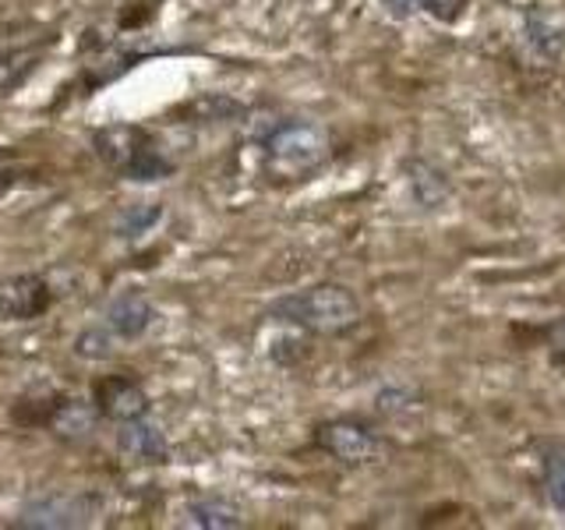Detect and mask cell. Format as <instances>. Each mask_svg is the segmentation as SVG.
<instances>
[{
  "mask_svg": "<svg viewBox=\"0 0 565 530\" xmlns=\"http://www.w3.org/2000/svg\"><path fill=\"white\" fill-rule=\"evenodd\" d=\"M273 318L311 336H340L361 322V300L343 283H315L308 290L279 297L273 305Z\"/></svg>",
  "mask_w": 565,
  "mask_h": 530,
  "instance_id": "1",
  "label": "cell"
},
{
  "mask_svg": "<svg viewBox=\"0 0 565 530\" xmlns=\"http://www.w3.org/2000/svg\"><path fill=\"white\" fill-rule=\"evenodd\" d=\"M262 149L269 177H276V181H297V177H308L332 156V138L322 124L282 120L265 131Z\"/></svg>",
  "mask_w": 565,
  "mask_h": 530,
  "instance_id": "2",
  "label": "cell"
},
{
  "mask_svg": "<svg viewBox=\"0 0 565 530\" xmlns=\"http://www.w3.org/2000/svg\"><path fill=\"white\" fill-rule=\"evenodd\" d=\"M93 149L106 167L124 173L128 181H163L173 173V163L163 156V149L156 146V138L131 124H110L93 135Z\"/></svg>",
  "mask_w": 565,
  "mask_h": 530,
  "instance_id": "3",
  "label": "cell"
},
{
  "mask_svg": "<svg viewBox=\"0 0 565 530\" xmlns=\"http://www.w3.org/2000/svg\"><path fill=\"white\" fill-rule=\"evenodd\" d=\"M315 446L326 449L332 459H340V464H347V467H367V464H379V459L385 456L382 438L371 432L367 424L347 421V417L318 424Z\"/></svg>",
  "mask_w": 565,
  "mask_h": 530,
  "instance_id": "4",
  "label": "cell"
},
{
  "mask_svg": "<svg viewBox=\"0 0 565 530\" xmlns=\"http://www.w3.org/2000/svg\"><path fill=\"white\" fill-rule=\"evenodd\" d=\"M93 517V499L85 495H50V499H35L22 509V517L14 527H32V530H64V527H82Z\"/></svg>",
  "mask_w": 565,
  "mask_h": 530,
  "instance_id": "5",
  "label": "cell"
},
{
  "mask_svg": "<svg viewBox=\"0 0 565 530\" xmlns=\"http://www.w3.org/2000/svg\"><path fill=\"white\" fill-rule=\"evenodd\" d=\"M50 305H53V290L40 273L11 276L0 283V318H8V322L40 318Z\"/></svg>",
  "mask_w": 565,
  "mask_h": 530,
  "instance_id": "6",
  "label": "cell"
},
{
  "mask_svg": "<svg viewBox=\"0 0 565 530\" xmlns=\"http://www.w3.org/2000/svg\"><path fill=\"white\" fill-rule=\"evenodd\" d=\"M93 400L99 406V414L117 421V424L149 414V393L135 379H128V375H110V379L96 382Z\"/></svg>",
  "mask_w": 565,
  "mask_h": 530,
  "instance_id": "7",
  "label": "cell"
},
{
  "mask_svg": "<svg viewBox=\"0 0 565 530\" xmlns=\"http://www.w3.org/2000/svg\"><path fill=\"white\" fill-rule=\"evenodd\" d=\"M99 406L96 400H82V396H53L50 403V417L43 428H50L57 438H88L99 424Z\"/></svg>",
  "mask_w": 565,
  "mask_h": 530,
  "instance_id": "8",
  "label": "cell"
},
{
  "mask_svg": "<svg viewBox=\"0 0 565 530\" xmlns=\"http://www.w3.org/2000/svg\"><path fill=\"white\" fill-rule=\"evenodd\" d=\"M117 449L128 456L131 464H163V459L170 456L163 428H159V424H152V421H146V417L120 421Z\"/></svg>",
  "mask_w": 565,
  "mask_h": 530,
  "instance_id": "9",
  "label": "cell"
},
{
  "mask_svg": "<svg viewBox=\"0 0 565 530\" xmlns=\"http://www.w3.org/2000/svg\"><path fill=\"white\" fill-rule=\"evenodd\" d=\"M156 318V308L149 305L146 294L138 290H124L110 300V308H106V326L117 332V340H141V336L149 332Z\"/></svg>",
  "mask_w": 565,
  "mask_h": 530,
  "instance_id": "10",
  "label": "cell"
},
{
  "mask_svg": "<svg viewBox=\"0 0 565 530\" xmlns=\"http://www.w3.org/2000/svg\"><path fill=\"white\" fill-rule=\"evenodd\" d=\"M403 173H406V188H411L414 202L420 209H441L449 199H452V184L449 177L441 173L438 167L424 163V159H406L403 163Z\"/></svg>",
  "mask_w": 565,
  "mask_h": 530,
  "instance_id": "11",
  "label": "cell"
},
{
  "mask_svg": "<svg viewBox=\"0 0 565 530\" xmlns=\"http://www.w3.org/2000/svg\"><path fill=\"white\" fill-rule=\"evenodd\" d=\"M184 523L205 527V530H237V527H244V517L234 502L209 495V499H191L184 506Z\"/></svg>",
  "mask_w": 565,
  "mask_h": 530,
  "instance_id": "12",
  "label": "cell"
},
{
  "mask_svg": "<svg viewBox=\"0 0 565 530\" xmlns=\"http://www.w3.org/2000/svg\"><path fill=\"white\" fill-rule=\"evenodd\" d=\"M35 64H40L35 50H0V96L14 93L35 71Z\"/></svg>",
  "mask_w": 565,
  "mask_h": 530,
  "instance_id": "13",
  "label": "cell"
},
{
  "mask_svg": "<svg viewBox=\"0 0 565 530\" xmlns=\"http://www.w3.org/2000/svg\"><path fill=\"white\" fill-rule=\"evenodd\" d=\"M117 332L110 326H88L75 336V353L85 361H110Z\"/></svg>",
  "mask_w": 565,
  "mask_h": 530,
  "instance_id": "14",
  "label": "cell"
},
{
  "mask_svg": "<svg viewBox=\"0 0 565 530\" xmlns=\"http://www.w3.org/2000/svg\"><path fill=\"white\" fill-rule=\"evenodd\" d=\"M544 491L558 512H565V449L544 453Z\"/></svg>",
  "mask_w": 565,
  "mask_h": 530,
  "instance_id": "15",
  "label": "cell"
},
{
  "mask_svg": "<svg viewBox=\"0 0 565 530\" xmlns=\"http://www.w3.org/2000/svg\"><path fill=\"white\" fill-rule=\"evenodd\" d=\"M467 4H470V0H420V11H428L431 18H438V22L452 25V22L463 18Z\"/></svg>",
  "mask_w": 565,
  "mask_h": 530,
  "instance_id": "16",
  "label": "cell"
},
{
  "mask_svg": "<svg viewBox=\"0 0 565 530\" xmlns=\"http://www.w3.org/2000/svg\"><path fill=\"white\" fill-rule=\"evenodd\" d=\"M406 400H411V393L406 389H385V393L379 396V411L382 414H396L406 406Z\"/></svg>",
  "mask_w": 565,
  "mask_h": 530,
  "instance_id": "17",
  "label": "cell"
},
{
  "mask_svg": "<svg viewBox=\"0 0 565 530\" xmlns=\"http://www.w3.org/2000/svg\"><path fill=\"white\" fill-rule=\"evenodd\" d=\"M382 8L393 14L396 22H406V18L420 11V0H382Z\"/></svg>",
  "mask_w": 565,
  "mask_h": 530,
  "instance_id": "18",
  "label": "cell"
},
{
  "mask_svg": "<svg viewBox=\"0 0 565 530\" xmlns=\"http://www.w3.org/2000/svg\"><path fill=\"white\" fill-rule=\"evenodd\" d=\"M547 340H552V350H555L558 358L565 361V318H562V322H555V326H552V332H547Z\"/></svg>",
  "mask_w": 565,
  "mask_h": 530,
  "instance_id": "19",
  "label": "cell"
}]
</instances>
